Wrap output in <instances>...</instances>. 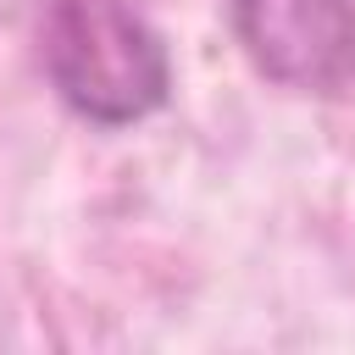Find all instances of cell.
I'll return each mask as SVG.
<instances>
[{
	"instance_id": "cell-1",
	"label": "cell",
	"mask_w": 355,
	"mask_h": 355,
	"mask_svg": "<svg viewBox=\"0 0 355 355\" xmlns=\"http://www.w3.org/2000/svg\"><path fill=\"white\" fill-rule=\"evenodd\" d=\"M39 55L55 94L89 122L122 128L166 100V50L128 0H44Z\"/></svg>"
},
{
	"instance_id": "cell-2",
	"label": "cell",
	"mask_w": 355,
	"mask_h": 355,
	"mask_svg": "<svg viewBox=\"0 0 355 355\" xmlns=\"http://www.w3.org/2000/svg\"><path fill=\"white\" fill-rule=\"evenodd\" d=\"M233 28L272 83L300 94L355 89V0H233Z\"/></svg>"
}]
</instances>
